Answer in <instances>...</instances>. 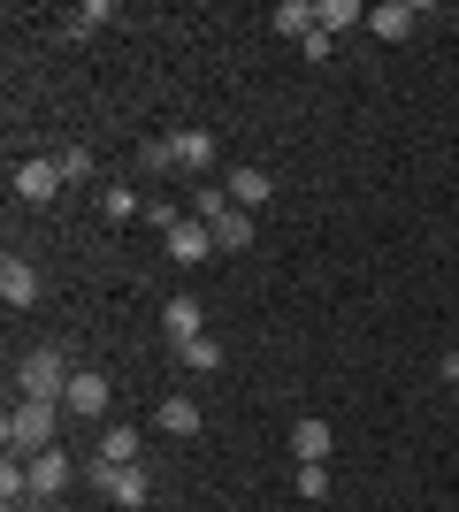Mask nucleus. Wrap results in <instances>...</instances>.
I'll return each mask as SVG.
<instances>
[{
    "label": "nucleus",
    "instance_id": "4",
    "mask_svg": "<svg viewBox=\"0 0 459 512\" xmlns=\"http://www.w3.org/2000/svg\"><path fill=\"white\" fill-rule=\"evenodd\" d=\"M108 406H115V383L100 375V367H77V375H69V398H62V413H77V421H100Z\"/></svg>",
    "mask_w": 459,
    "mask_h": 512
},
{
    "label": "nucleus",
    "instance_id": "10",
    "mask_svg": "<svg viewBox=\"0 0 459 512\" xmlns=\"http://www.w3.org/2000/svg\"><path fill=\"white\" fill-rule=\"evenodd\" d=\"M23 467H31V505H46V497L69 490V451H31Z\"/></svg>",
    "mask_w": 459,
    "mask_h": 512
},
{
    "label": "nucleus",
    "instance_id": "6",
    "mask_svg": "<svg viewBox=\"0 0 459 512\" xmlns=\"http://www.w3.org/2000/svg\"><path fill=\"white\" fill-rule=\"evenodd\" d=\"M0 306H8V314H31V306H39V268H31V260H0Z\"/></svg>",
    "mask_w": 459,
    "mask_h": 512
},
{
    "label": "nucleus",
    "instance_id": "15",
    "mask_svg": "<svg viewBox=\"0 0 459 512\" xmlns=\"http://www.w3.org/2000/svg\"><path fill=\"white\" fill-rule=\"evenodd\" d=\"M92 459H108V467H138V428H131V421H108Z\"/></svg>",
    "mask_w": 459,
    "mask_h": 512
},
{
    "label": "nucleus",
    "instance_id": "21",
    "mask_svg": "<svg viewBox=\"0 0 459 512\" xmlns=\"http://www.w3.org/2000/svg\"><path fill=\"white\" fill-rule=\"evenodd\" d=\"M314 8H322V31H329V39H337L345 23H368V8H360V0H314Z\"/></svg>",
    "mask_w": 459,
    "mask_h": 512
},
{
    "label": "nucleus",
    "instance_id": "7",
    "mask_svg": "<svg viewBox=\"0 0 459 512\" xmlns=\"http://www.w3.org/2000/svg\"><path fill=\"white\" fill-rule=\"evenodd\" d=\"M215 161V130H169V169L176 176H199Z\"/></svg>",
    "mask_w": 459,
    "mask_h": 512
},
{
    "label": "nucleus",
    "instance_id": "24",
    "mask_svg": "<svg viewBox=\"0 0 459 512\" xmlns=\"http://www.w3.org/2000/svg\"><path fill=\"white\" fill-rule=\"evenodd\" d=\"M131 161L146 176H169V138H146V146H131Z\"/></svg>",
    "mask_w": 459,
    "mask_h": 512
},
{
    "label": "nucleus",
    "instance_id": "25",
    "mask_svg": "<svg viewBox=\"0 0 459 512\" xmlns=\"http://www.w3.org/2000/svg\"><path fill=\"white\" fill-rule=\"evenodd\" d=\"M215 214H230V192H207V184H199V199H192V222H215Z\"/></svg>",
    "mask_w": 459,
    "mask_h": 512
},
{
    "label": "nucleus",
    "instance_id": "12",
    "mask_svg": "<svg viewBox=\"0 0 459 512\" xmlns=\"http://www.w3.org/2000/svg\"><path fill=\"white\" fill-rule=\"evenodd\" d=\"M207 253H215V230L184 214V222H176V230H169V260H176V268H199V260H207Z\"/></svg>",
    "mask_w": 459,
    "mask_h": 512
},
{
    "label": "nucleus",
    "instance_id": "22",
    "mask_svg": "<svg viewBox=\"0 0 459 512\" xmlns=\"http://www.w3.org/2000/svg\"><path fill=\"white\" fill-rule=\"evenodd\" d=\"M54 169H62V184H92V146H62Z\"/></svg>",
    "mask_w": 459,
    "mask_h": 512
},
{
    "label": "nucleus",
    "instance_id": "2",
    "mask_svg": "<svg viewBox=\"0 0 459 512\" xmlns=\"http://www.w3.org/2000/svg\"><path fill=\"white\" fill-rule=\"evenodd\" d=\"M54 413L62 406H46V398H16L8 421H0V444L23 451V459H31V451H54Z\"/></svg>",
    "mask_w": 459,
    "mask_h": 512
},
{
    "label": "nucleus",
    "instance_id": "18",
    "mask_svg": "<svg viewBox=\"0 0 459 512\" xmlns=\"http://www.w3.org/2000/svg\"><path fill=\"white\" fill-rule=\"evenodd\" d=\"M0 505H8V512H16V505H31V467H23L16 451L0 459Z\"/></svg>",
    "mask_w": 459,
    "mask_h": 512
},
{
    "label": "nucleus",
    "instance_id": "26",
    "mask_svg": "<svg viewBox=\"0 0 459 512\" xmlns=\"http://www.w3.org/2000/svg\"><path fill=\"white\" fill-rule=\"evenodd\" d=\"M299 497H329V467H299Z\"/></svg>",
    "mask_w": 459,
    "mask_h": 512
},
{
    "label": "nucleus",
    "instance_id": "19",
    "mask_svg": "<svg viewBox=\"0 0 459 512\" xmlns=\"http://www.w3.org/2000/svg\"><path fill=\"white\" fill-rule=\"evenodd\" d=\"M100 23H115V0H85V8H77V16L62 23V39H92Z\"/></svg>",
    "mask_w": 459,
    "mask_h": 512
},
{
    "label": "nucleus",
    "instance_id": "14",
    "mask_svg": "<svg viewBox=\"0 0 459 512\" xmlns=\"http://www.w3.org/2000/svg\"><path fill=\"white\" fill-rule=\"evenodd\" d=\"M268 31H284V39H314V31H322V8H314V0H284V8H276V16H268Z\"/></svg>",
    "mask_w": 459,
    "mask_h": 512
},
{
    "label": "nucleus",
    "instance_id": "23",
    "mask_svg": "<svg viewBox=\"0 0 459 512\" xmlns=\"http://www.w3.org/2000/svg\"><path fill=\"white\" fill-rule=\"evenodd\" d=\"M100 214H108V222H131V214H146V207H138L131 184H108V192H100Z\"/></svg>",
    "mask_w": 459,
    "mask_h": 512
},
{
    "label": "nucleus",
    "instance_id": "1",
    "mask_svg": "<svg viewBox=\"0 0 459 512\" xmlns=\"http://www.w3.org/2000/svg\"><path fill=\"white\" fill-rule=\"evenodd\" d=\"M69 375H77V367H69L62 344H39V352H23V360H16V398H46V406H62Z\"/></svg>",
    "mask_w": 459,
    "mask_h": 512
},
{
    "label": "nucleus",
    "instance_id": "20",
    "mask_svg": "<svg viewBox=\"0 0 459 512\" xmlns=\"http://www.w3.org/2000/svg\"><path fill=\"white\" fill-rule=\"evenodd\" d=\"M176 360L192 367V375H215V367H222V344L215 337H192V344H176Z\"/></svg>",
    "mask_w": 459,
    "mask_h": 512
},
{
    "label": "nucleus",
    "instance_id": "11",
    "mask_svg": "<svg viewBox=\"0 0 459 512\" xmlns=\"http://www.w3.org/2000/svg\"><path fill=\"white\" fill-rule=\"evenodd\" d=\"M161 329H169V344L207 337V314H199V299H192V291H169V306H161Z\"/></svg>",
    "mask_w": 459,
    "mask_h": 512
},
{
    "label": "nucleus",
    "instance_id": "27",
    "mask_svg": "<svg viewBox=\"0 0 459 512\" xmlns=\"http://www.w3.org/2000/svg\"><path fill=\"white\" fill-rule=\"evenodd\" d=\"M437 375H444V383L459 390V344H452V352H444V360H437Z\"/></svg>",
    "mask_w": 459,
    "mask_h": 512
},
{
    "label": "nucleus",
    "instance_id": "13",
    "mask_svg": "<svg viewBox=\"0 0 459 512\" xmlns=\"http://www.w3.org/2000/svg\"><path fill=\"white\" fill-rule=\"evenodd\" d=\"M291 451H299V467H329V421L322 413H299V421H291Z\"/></svg>",
    "mask_w": 459,
    "mask_h": 512
},
{
    "label": "nucleus",
    "instance_id": "17",
    "mask_svg": "<svg viewBox=\"0 0 459 512\" xmlns=\"http://www.w3.org/2000/svg\"><path fill=\"white\" fill-rule=\"evenodd\" d=\"M161 436H199V398H161Z\"/></svg>",
    "mask_w": 459,
    "mask_h": 512
},
{
    "label": "nucleus",
    "instance_id": "9",
    "mask_svg": "<svg viewBox=\"0 0 459 512\" xmlns=\"http://www.w3.org/2000/svg\"><path fill=\"white\" fill-rule=\"evenodd\" d=\"M222 192H230V207H245V214H253V207H268L276 176H268L261 161H245V169H230V176H222Z\"/></svg>",
    "mask_w": 459,
    "mask_h": 512
},
{
    "label": "nucleus",
    "instance_id": "3",
    "mask_svg": "<svg viewBox=\"0 0 459 512\" xmlns=\"http://www.w3.org/2000/svg\"><path fill=\"white\" fill-rule=\"evenodd\" d=\"M85 482L108 497V505H123V512H138V505L153 497V474H146V467H108V459H85Z\"/></svg>",
    "mask_w": 459,
    "mask_h": 512
},
{
    "label": "nucleus",
    "instance_id": "16",
    "mask_svg": "<svg viewBox=\"0 0 459 512\" xmlns=\"http://www.w3.org/2000/svg\"><path fill=\"white\" fill-rule=\"evenodd\" d=\"M207 230H215V253H245V245H253V214L230 207V214H215Z\"/></svg>",
    "mask_w": 459,
    "mask_h": 512
},
{
    "label": "nucleus",
    "instance_id": "28",
    "mask_svg": "<svg viewBox=\"0 0 459 512\" xmlns=\"http://www.w3.org/2000/svg\"><path fill=\"white\" fill-rule=\"evenodd\" d=\"M452 398H459V390H452Z\"/></svg>",
    "mask_w": 459,
    "mask_h": 512
},
{
    "label": "nucleus",
    "instance_id": "8",
    "mask_svg": "<svg viewBox=\"0 0 459 512\" xmlns=\"http://www.w3.org/2000/svg\"><path fill=\"white\" fill-rule=\"evenodd\" d=\"M414 23H421V0H383V8H368V31H375L383 46L414 39Z\"/></svg>",
    "mask_w": 459,
    "mask_h": 512
},
{
    "label": "nucleus",
    "instance_id": "5",
    "mask_svg": "<svg viewBox=\"0 0 459 512\" xmlns=\"http://www.w3.org/2000/svg\"><path fill=\"white\" fill-rule=\"evenodd\" d=\"M8 184H16L23 207H46V199L62 192V169H54V153H31V161H16V176H8Z\"/></svg>",
    "mask_w": 459,
    "mask_h": 512
}]
</instances>
